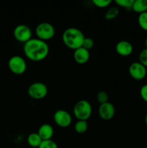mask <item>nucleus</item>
I'll list each match as a JSON object with an SVG mask.
<instances>
[{
  "instance_id": "f257e3e1",
  "label": "nucleus",
  "mask_w": 147,
  "mask_h": 148,
  "mask_svg": "<svg viewBox=\"0 0 147 148\" xmlns=\"http://www.w3.org/2000/svg\"><path fill=\"white\" fill-rule=\"evenodd\" d=\"M23 51L26 57L33 62L43 61L48 56L49 46L44 40L38 38H31L24 43Z\"/></svg>"
},
{
  "instance_id": "f03ea898",
  "label": "nucleus",
  "mask_w": 147,
  "mask_h": 148,
  "mask_svg": "<svg viewBox=\"0 0 147 148\" xmlns=\"http://www.w3.org/2000/svg\"><path fill=\"white\" fill-rule=\"evenodd\" d=\"M85 36L82 30L76 27H69L63 31L62 40L66 47L76 50L82 47Z\"/></svg>"
},
{
  "instance_id": "7ed1b4c3",
  "label": "nucleus",
  "mask_w": 147,
  "mask_h": 148,
  "mask_svg": "<svg viewBox=\"0 0 147 148\" xmlns=\"http://www.w3.org/2000/svg\"><path fill=\"white\" fill-rule=\"evenodd\" d=\"M73 112L78 120L86 121L92 115V106L89 101L86 100H80L76 103L74 106Z\"/></svg>"
},
{
  "instance_id": "20e7f679",
  "label": "nucleus",
  "mask_w": 147,
  "mask_h": 148,
  "mask_svg": "<svg viewBox=\"0 0 147 148\" xmlns=\"http://www.w3.org/2000/svg\"><path fill=\"white\" fill-rule=\"evenodd\" d=\"M55 33L56 30L53 25L47 22L39 23L35 27V34L37 36V38L44 41L51 39L55 36Z\"/></svg>"
},
{
  "instance_id": "39448f33",
  "label": "nucleus",
  "mask_w": 147,
  "mask_h": 148,
  "mask_svg": "<svg viewBox=\"0 0 147 148\" xmlns=\"http://www.w3.org/2000/svg\"><path fill=\"white\" fill-rule=\"evenodd\" d=\"M47 86L41 82H35L29 86L27 93L29 96L34 100H40L44 98L48 94Z\"/></svg>"
},
{
  "instance_id": "423d86ee",
  "label": "nucleus",
  "mask_w": 147,
  "mask_h": 148,
  "mask_svg": "<svg viewBox=\"0 0 147 148\" xmlns=\"http://www.w3.org/2000/svg\"><path fill=\"white\" fill-rule=\"evenodd\" d=\"M8 66L10 70L15 75H22L27 69V63L24 58L20 56H13L9 59Z\"/></svg>"
},
{
  "instance_id": "0eeeda50",
  "label": "nucleus",
  "mask_w": 147,
  "mask_h": 148,
  "mask_svg": "<svg viewBox=\"0 0 147 148\" xmlns=\"http://www.w3.org/2000/svg\"><path fill=\"white\" fill-rule=\"evenodd\" d=\"M13 35L17 41L25 43L32 38L33 33L30 27L27 25L20 24L14 27Z\"/></svg>"
},
{
  "instance_id": "6e6552de",
  "label": "nucleus",
  "mask_w": 147,
  "mask_h": 148,
  "mask_svg": "<svg viewBox=\"0 0 147 148\" xmlns=\"http://www.w3.org/2000/svg\"><path fill=\"white\" fill-rule=\"evenodd\" d=\"M53 120L59 127L66 128L71 124L72 118L71 114L66 110L60 109L56 111L53 115Z\"/></svg>"
},
{
  "instance_id": "1a4fd4ad",
  "label": "nucleus",
  "mask_w": 147,
  "mask_h": 148,
  "mask_svg": "<svg viewBox=\"0 0 147 148\" xmlns=\"http://www.w3.org/2000/svg\"><path fill=\"white\" fill-rule=\"evenodd\" d=\"M128 72L132 78L136 80H141L146 76V67L139 62H133L128 67Z\"/></svg>"
},
{
  "instance_id": "9d476101",
  "label": "nucleus",
  "mask_w": 147,
  "mask_h": 148,
  "mask_svg": "<svg viewBox=\"0 0 147 148\" xmlns=\"http://www.w3.org/2000/svg\"><path fill=\"white\" fill-rule=\"evenodd\" d=\"M99 116L104 120H110L112 119L115 114V108L113 104L110 102L100 104L98 109Z\"/></svg>"
},
{
  "instance_id": "9b49d317",
  "label": "nucleus",
  "mask_w": 147,
  "mask_h": 148,
  "mask_svg": "<svg viewBox=\"0 0 147 148\" xmlns=\"http://www.w3.org/2000/svg\"><path fill=\"white\" fill-rule=\"evenodd\" d=\"M117 53L122 56H130L133 53V45L128 40H120L115 46Z\"/></svg>"
},
{
  "instance_id": "f8f14e48",
  "label": "nucleus",
  "mask_w": 147,
  "mask_h": 148,
  "mask_svg": "<svg viewBox=\"0 0 147 148\" xmlns=\"http://www.w3.org/2000/svg\"><path fill=\"white\" fill-rule=\"evenodd\" d=\"M89 56H90V53H89V50L83 47L76 49L74 52V59L75 62L79 64H86L89 61Z\"/></svg>"
},
{
  "instance_id": "ddd939ff",
  "label": "nucleus",
  "mask_w": 147,
  "mask_h": 148,
  "mask_svg": "<svg viewBox=\"0 0 147 148\" xmlns=\"http://www.w3.org/2000/svg\"><path fill=\"white\" fill-rule=\"evenodd\" d=\"M53 128L50 124H43L39 127L37 134L42 139V140H51L52 137L53 135Z\"/></svg>"
},
{
  "instance_id": "4468645a",
  "label": "nucleus",
  "mask_w": 147,
  "mask_h": 148,
  "mask_svg": "<svg viewBox=\"0 0 147 148\" xmlns=\"http://www.w3.org/2000/svg\"><path fill=\"white\" fill-rule=\"evenodd\" d=\"M132 10L139 14L147 12V0H134Z\"/></svg>"
},
{
  "instance_id": "2eb2a0df",
  "label": "nucleus",
  "mask_w": 147,
  "mask_h": 148,
  "mask_svg": "<svg viewBox=\"0 0 147 148\" xmlns=\"http://www.w3.org/2000/svg\"><path fill=\"white\" fill-rule=\"evenodd\" d=\"M27 141L30 147L38 148L42 142H43V140L40 138L37 132H33L29 134L28 137H27Z\"/></svg>"
},
{
  "instance_id": "dca6fc26",
  "label": "nucleus",
  "mask_w": 147,
  "mask_h": 148,
  "mask_svg": "<svg viewBox=\"0 0 147 148\" xmlns=\"http://www.w3.org/2000/svg\"><path fill=\"white\" fill-rule=\"evenodd\" d=\"M88 129V124L86 121L78 120L74 125V130L78 134H84Z\"/></svg>"
},
{
  "instance_id": "f3484780",
  "label": "nucleus",
  "mask_w": 147,
  "mask_h": 148,
  "mask_svg": "<svg viewBox=\"0 0 147 148\" xmlns=\"http://www.w3.org/2000/svg\"><path fill=\"white\" fill-rule=\"evenodd\" d=\"M119 14V10L116 7H112L108 9L105 12V18L106 20H110L115 19Z\"/></svg>"
},
{
  "instance_id": "a211bd4d",
  "label": "nucleus",
  "mask_w": 147,
  "mask_h": 148,
  "mask_svg": "<svg viewBox=\"0 0 147 148\" xmlns=\"http://www.w3.org/2000/svg\"><path fill=\"white\" fill-rule=\"evenodd\" d=\"M138 23L141 29L147 31V12L141 13L138 15Z\"/></svg>"
},
{
  "instance_id": "6ab92c4d",
  "label": "nucleus",
  "mask_w": 147,
  "mask_h": 148,
  "mask_svg": "<svg viewBox=\"0 0 147 148\" xmlns=\"http://www.w3.org/2000/svg\"><path fill=\"white\" fill-rule=\"evenodd\" d=\"M134 0H115V2L118 6L128 10H132L133 4Z\"/></svg>"
},
{
  "instance_id": "aec40b11",
  "label": "nucleus",
  "mask_w": 147,
  "mask_h": 148,
  "mask_svg": "<svg viewBox=\"0 0 147 148\" xmlns=\"http://www.w3.org/2000/svg\"><path fill=\"white\" fill-rule=\"evenodd\" d=\"M38 148H59L58 145L53 140H43Z\"/></svg>"
},
{
  "instance_id": "412c9836",
  "label": "nucleus",
  "mask_w": 147,
  "mask_h": 148,
  "mask_svg": "<svg viewBox=\"0 0 147 148\" xmlns=\"http://www.w3.org/2000/svg\"><path fill=\"white\" fill-rule=\"evenodd\" d=\"M97 100L100 104L108 102V95L105 91H99L97 94Z\"/></svg>"
},
{
  "instance_id": "4be33fe9",
  "label": "nucleus",
  "mask_w": 147,
  "mask_h": 148,
  "mask_svg": "<svg viewBox=\"0 0 147 148\" xmlns=\"http://www.w3.org/2000/svg\"><path fill=\"white\" fill-rule=\"evenodd\" d=\"M92 3L99 8H105L112 3L111 0H93Z\"/></svg>"
},
{
  "instance_id": "5701e85b",
  "label": "nucleus",
  "mask_w": 147,
  "mask_h": 148,
  "mask_svg": "<svg viewBox=\"0 0 147 148\" xmlns=\"http://www.w3.org/2000/svg\"><path fill=\"white\" fill-rule=\"evenodd\" d=\"M139 62L147 67V49H144L139 53Z\"/></svg>"
},
{
  "instance_id": "b1692460",
  "label": "nucleus",
  "mask_w": 147,
  "mask_h": 148,
  "mask_svg": "<svg viewBox=\"0 0 147 148\" xmlns=\"http://www.w3.org/2000/svg\"><path fill=\"white\" fill-rule=\"evenodd\" d=\"M94 45H95V43H94V40H92L91 38L85 37L83 43H82V47L84 48V49H87V50H89V49H92L94 47Z\"/></svg>"
},
{
  "instance_id": "393cba45",
  "label": "nucleus",
  "mask_w": 147,
  "mask_h": 148,
  "mask_svg": "<svg viewBox=\"0 0 147 148\" xmlns=\"http://www.w3.org/2000/svg\"><path fill=\"white\" fill-rule=\"evenodd\" d=\"M140 95H141V98L147 103V84L144 85L140 89Z\"/></svg>"
},
{
  "instance_id": "a878e982",
  "label": "nucleus",
  "mask_w": 147,
  "mask_h": 148,
  "mask_svg": "<svg viewBox=\"0 0 147 148\" xmlns=\"http://www.w3.org/2000/svg\"><path fill=\"white\" fill-rule=\"evenodd\" d=\"M145 46H146V49H147V37L145 39Z\"/></svg>"
},
{
  "instance_id": "bb28decb",
  "label": "nucleus",
  "mask_w": 147,
  "mask_h": 148,
  "mask_svg": "<svg viewBox=\"0 0 147 148\" xmlns=\"http://www.w3.org/2000/svg\"><path fill=\"white\" fill-rule=\"evenodd\" d=\"M145 123L147 126V114H146V116H145Z\"/></svg>"
},
{
  "instance_id": "cd10ccee",
  "label": "nucleus",
  "mask_w": 147,
  "mask_h": 148,
  "mask_svg": "<svg viewBox=\"0 0 147 148\" xmlns=\"http://www.w3.org/2000/svg\"><path fill=\"white\" fill-rule=\"evenodd\" d=\"M146 147H147V144H146Z\"/></svg>"
}]
</instances>
